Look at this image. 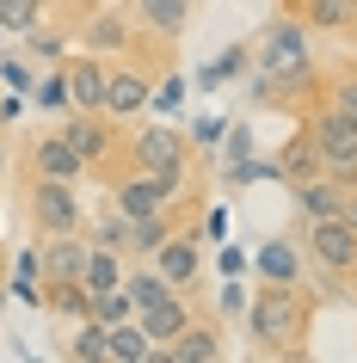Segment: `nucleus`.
Returning a JSON list of instances; mask_svg holds the SVG:
<instances>
[{"mask_svg": "<svg viewBox=\"0 0 357 363\" xmlns=\"http://www.w3.org/2000/svg\"><path fill=\"white\" fill-rule=\"evenodd\" d=\"M246 333L265 357L296 363L308 357V339H314V296L302 284H259L253 302H246Z\"/></svg>", "mask_w": 357, "mask_h": 363, "instance_id": "obj_1", "label": "nucleus"}, {"mask_svg": "<svg viewBox=\"0 0 357 363\" xmlns=\"http://www.w3.org/2000/svg\"><path fill=\"white\" fill-rule=\"evenodd\" d=\"M123 167L160 172L172 185V197H191V142L167 123H142V130L123 135Z\"/></svg>", "mask_w": 357, "mask_h": 363, "instance_id": "obj_2", "label": "nucleus"}, {"mask_svg": "<svg viewBox=\"0 0 357 363\" xmlns=\"http://www.w3.org/2000/svg\"><path fill=\"white\" fill-rule=\"evenodd\" d=\"M302 130H308V142H314V154H320V172H333V179L357 185V123H351V117H339L326 99H314Z\"/></svg>", "mask_w": 357, "mask_h": 363, "instance_id": "obj_3", "label": "nucleus"}, {"mask_svg": "<svg viewBox=\"0 0 357 363\" xmlns=\"http://www.w3.org/2000/svg\"><path fill=\"white\" fill-rule=\"evenodd\" d=\"M25 216H31V234H87V210H80V191L68 179H31Z\"/></svg>", "mask_w": 357, "mask_h": 363, "instance_id": "obj_4", "label": "nucleus"}, {"mask_svg": "<svg viewBox=\"0 0 357 363\" xmlns=\"http://www.w3.org/2000/svg\"><path fill=\"white\" fill-rule=\"evenodd\" d=\"M253 68H259V74H296V68H314L302 13H283V19H271L259 31V43H253Z\"/></svg>", "mask_w": 357, "mask_h": 363, "instance_id": "obj_5", "label": "nucleus"}, {"mask_svg": "<svg viewBox=\"0 0 357 363\" xmlns=\"http://www.w3.org/2000/svg\"><path fill=\"white\" fill-rule=\"evenodd\" d=\"M302 252H308V265H314L320 277H351L357 228L345 216H314V222H302Z\"/></svg>", "mask_w": 357, "mask_h": 363, "instance_id": "obj_6", "label": "nucleus"}, {"mask_svg": "<svg viewBox=\"0 0 357 363\" xmlns=\"http://www.w3.org/2000/svg\"><path fill=\"white\" fill-rule=\"evenodd\" d=\"M62 135H68V148L87 160V172H99V167H111L117 154H123V135H117V117H105V111H68L56 123Z\"/></svg>", "mask_w": 357, "mask_h": 363, "instance_id": "obj_7", "label": "nucleus"}, {"mask_svg": "<svg viewBox=\"0 0 357 363\" xmlns=\"http://www.w3.org/2000/svg\"><path fill=\"white\" fill-rule=\"evenodd\" d=\"M148 265L160 271L172 289H197V277H204V240H197V228H191V222H179V228L154 247Z\"/></svg>", "mask_w": 357, "mask_h": 363, "instance_id": "obj_8", "label": "nucleus"}, {"mask_svg": "<svg viewBox=\"0 0 357 363\" xmlns=\"http://www.w3.org/2000/svg\"><path fill=\"white\" fill-rule=\"evenodd\" d=\"M111 203L123 216H154V210H172L179 197H172V185L160 179V172H142V167H123L111 185Z\"/></svg>", "mask_w": 357, "mask_h": 363, "instance_id": "obj_9", "label": "nucleus"}, {"mask_svg": "<svg viewBox=\"0 0 357 363\" xmlns=\"http://www.w3.org/2000/svg\"><path fill=\"white\" fill-rule=\"evenodd\" d=\"M25 167H31V179H68V185L87 179V160L68 148V135H62V130H43L38 142L25 148Z\"/></svg>", "mask_w": 357, "mask_h": 363, "instance_id": "obj_10", "label": "nucleus"}, {"mask_svg": "<svg viewBox=\"0 0 357 363\" xmlns=\"http://www.w3.org/2000/svg\"><path fill=\"white\" fill-rule=\"evenodd\" d=\"M148 105H154V74L148 68H111V80H105V117L130 123Z\"/></svg>", "mask_w": 357, "mask_h": 363, "instance_id": "obj_11", "label": "nucleus"}, {"mask_svg": "<svg viewBox=\"0 0 357 363\" xmlns=\"http://www.w3.org/2000/svg\"><path fill=\"white\" fill-rule=\"evenodd\" d=\"M191 13H197V0H130V19L136 31H148L160 43H179L191 31Z\"/></svg>", "mask_w": 357, "mask_h": 363, "instance_id": "obj_12", "label": "nucleus"}, {"mask_svg": "<svg viewBox=\"0 0 357 363\" xmlns=\"http://www.w3.org/2000/svg\"><path fill=\"white\" fill-rule=\"evenodd\" d=\"M62 74H68V105L75 111H105V80H111V62L105 56H68L62 62Z\"/></svg>", "mask_w": 357, "mask_h": 363, "instance_id": "obj_13", "label": "nucleus"}, {"mask_svg": "<svg viewBox=\"0 0 357 363\" xmlns=\"http://www.w3.org/2000/svg\"><path fill=\"white\" fill-rule=\"evenodd\" d=\"M253 271H259V284H302L308 252H302L296 234H278V240H265V247L253 252Z\"/></svg>", "mask_w": 357, "mask_h": 363, "instance_id": "obj_14", "label": "nucleus"}, {"mask_svg": "<svg viewBox=\"0 0 357 363\" xmlns=\"http://www.w3.org/2000/svg\"><path fill=\"white\" fill-rule=\"evenodd\" d=\"M290 197H296V216H302V222H314V216H339V203H345V179H333V172H308V179L290 185Z\"/></svg>", "mask_w": 357, "mask_h": 363, "instance_id": "obj_15", "label": "nucleus"}, {"mask_svg": "<svg viewBox=\"0 0 357 363\" xmlns=\"http://www.w3.org/2000/svg\"><path fill=\"white\" fill-rule=\"evenodd\" d=\"M136 320H142V333H148L154 345H172V339H179V333H185L191 320H197V314H191L185 289H172V296H160V302H148L142 314H136Z\"/></svg>", "mask_w": 357, "mask_h": 363, "instance_id": "obj_16", "label": "nucleus"}, {"mask_svg": "<svg viewBox=\"0 0 357 363\" xmlns=\"http://www.w3.org/2000/svg\"><path fill=\"white\" fill-rule=\"evenodd\" d=\"M123 271H130V252L105 247V240H87V265H80V284L105 296V289H123Z\"/></svg>", "mask_w": 357, "mask_h": 363, "instance_id": "obj_17", "label": "nucleus"}, {"mask_svg": "<svg viewBox=\"0 0 357 363\" xmlns=\"http://www.w3.org/2000/svg\"><path fill=\"white\" fill-rule=\"evenodd\" d=\"M216 357H222V333H216L209 320H191L172 345H160L154 363H216Z\"/></svg>", "mask_w": 357, "mask_h": 363, "instance_id": "obj_18", "label": "nucleus"}, {"mask_svg": "<svg viewBox=\"0 0 357 363\" xmlns=\"http://www.w3.org/2000/svg\"><path fill=\"white\" fill-rule=\"evenodd\" d=\"M283 13H302L308 31H333V38L357 31V0H290Z\"/></svg>", "mask_w": 357, "mask_h": 363, "instance_id": "obj_19", "label": "nucleus"}, {"mask_svg": "<svg viewBox=\"0 0 357 363\" xmlns=\"http://www.w3.org/2000/svg\"><path fill=\"white\" fill-rule=\"evenodd\" d=\"M80 43H87L93 56H117V50H130V43H136V19H130V13H93L87 31H80Z\"/></svg>", "mask_w": 357, "mask_h": 363, "instance_id": "obj_20", "label": "nucleus"}, {"mask_svg": "<svg viewBox=\"0 0 357 363\" xmlns=\"http://www.w3.org/2000/svg\"><path fill=\"white\" fill-rule=\"evenodd\" d=\"M179 222H185V216H179V210L130 216V240H123V252H130V259H154V247H160V240H167V234L179 228Z\"/></svg>", "mask_w": 357, "mask_h": 363, "instance_id": "obj_21", "label": "nucleus"}, {"mask_svg": "<svg viewBox=\"0 0 357 363\" xmlns=\"http://www.w3.org/2000/svg\"><path fill=\"white\" fill-rule=\"evenodd\" d=\"M43 314H56V320H87L93 314V289L68 277V284H43Z\"/></svg>", "mask_w": 357, "mask_h": 363, "instance_id": "obj_22", "label": "nucleus"}, {"mask_svg": "<svg viewBox=\"0 0 357 363\" xmlns=\"http://www.w3.org/2000/svg\"><path fill=\"white\" fill-rule=\"evenodd\" d=\"M68 357H75V363H105V357H111V326L99 320V314L75 320V333H68Z\"/></svg>", "mask_w": 357, "mask_h": 363, "instance_id": "obj_23", "label": "nucleus"}, {"mask_svg": "<svg viewBox=\"0 0 357 363\" xmlns=\"http://www.w3.org/2000/svg\"><path fill=\"white\" fill-rule=\"evenodd\" d=\"M154 357H160V345L142 333V320H136V314L111 326V363H154Z\"/></svg>", "mask_w": 357, "mask_h": 363, "instance_id": "obj_24", "label": "nucleus"}, {"mask_svg": "<svg viewBox=\"0 0 357 363\" xmlns=\"http://www.w3.org/2000/svg\"><path fill=\"white\" fill-rule=\"evenodd\" d=\"M123 296H130V302H136V314H142L148 302L172 296V284H167V277H160V271L148 265V259H142V265H130V271H123Z\"/></svg>", "mask_w": 357, "mask_h": 363, "instance_id": "obj_25", "label": "nucleus"}, {"mask_svg": "<svg viewBox=\"0 0 357 363\" xmlns=\"http://www.w3.org/2000/svg\"><path fill=\"white\" fill-rule=\"evenodd\" d=\"M308 172H320V154H314V142H308V130H302V135H290V142H283L278 179H290V185H296V179H308Z\"/></svg>", "mask_w": 357, "mask_h": 363, "instance_id": "obj_26", "label": "nucleus"}, {"mask_svg": "<svg viewBox=\"0 0 357 363\" xmlns=\"http://www.w3.org/2000/svg\"><path fill=\"white\" fill-rule=\"evenodd\" d=\"M31 105L50 111V117H68V111H75V105H68V74H62V62H56L43 80H31Z\"/></svg>", "mask_w": 357, "mask_h": 363, "instance_id": "obj_27", "label": "nucleus"}, {"mask_svg": "<svg viewBox=\"0 0 357 363\" xmlns=\"http://www.w3.org/2000/svg\"><path fill=\"white\" fill-rule=\"evenodd\" d=\"M25 56H38V62H50V68H56V62H68V31H56V25H31V31H25Z\"/></svg>", "mask_w": 357, "mask_h": 363, "instance_id": "obj_28", "label": "nucleus"}, {"mask_svg": "<svg viewBox=\"0 0 357 363\" xmlns=\"http://www.w3.org/2000/svg\"><path fill=\"white\" fill-rule=\"evenodd\" d=\"M13 296L31 308H43V265H38V247L19 252V265H13Z\"/></svg>", "mask_w": 357, "mask_h": 363, "instance_id": "obj_29", "label": "nucleus"}, {"mask_svg": "<svg viewBox=\"0 0 357 363\" xmlns=\"http://www.w3.org/2000/svg\"><path fill=\"white\" fill-rule=\"evenodd\" d=\"M43 6H50V0H0V31H6V38H25V31L43 19Z\"/></svg>", "mask_w": 357, "mask_h": 363, "instance_id": "obj_30", "label": "nucleus"}, {"mask_svg": "<svg viewBox=\"0 0 357 363\" xmlns=\"http://www.w3.org/2000/svg\"><path fill=\"white\" fill-rule=\"evenodd\" d=\"M320 99H326L339 117H351V123H357V68H351V74H333L326 86H320Z\"/></svg>", "mask_w": 357, "mask_h": 363, "instance_id": "obj_31", "label": "nucleus"}, {"mask_svg": "<svg viewBox=\"0 0 357 363\" xmlns=\"http://www.w3.org/2000/svg\"><path fill=\"white\" fill-rule=\"evenodd\" d=\"M87 234H93V240H105V247H123V240H130V216L111 210V216H99V222H87Z\"/></svg>", "mask_w": 357, "mask_h": 363, "instance_id": "obj_32", "label": "nucleus"}, {"mask_svg": "<svg viewBox=\"0 0 357 363\" xmlns=\"http://www.w3.org/2000/svg\"><path fill=\"white\" fill-rule=\"evenodd\" d=\"M93 314L105 326H117V320H130V314H136V302L123 296V289H105V296H93Z\"/></svg>", "mask_w": 357, "mask_h": 363, "instance_id": "obj_33", "label": "nucleus"}, {"mask_svg": "<svg viewBox=\"0 0 357 363\" xmlns=\"http://www.w3.org/2000/svg\"><path fill=\"white\" fill-rule=\"evenodd\" d=\"M179 99H185V80H179V74L154 80V111H179Z\"/></svg>", "mask_w": 357, "mask_h": 363, "instance_id": "obj_34", "label": "nucleus"}, {"mask_svg": "<svg viewBox=\"0 0 357 363\" xmlns=\"http://www.w3.org/2000/svg\"><path fill=\"white\" fill-rule=\"evenodd\" d=\"M0 80H6L13 93H31V68H25L19 56H0Z\"/></svg>", "mask_w": 357, "mask_h": 363, "instance_id": "obj_35", "label": "nucleus"}, {"mask_svg": "<svg viewBox=\"0 0 357 363\" xmlns=\"http://www.w3.org/2000/svg\"><path fill=\"white\" fill-rule=\"evenodd\" d=\"M246 154H253V135L234 130V135H228V167H234V160H246Z\"/></svg>", "mask_w": 357, "mask_h": 363, "instance_id": "obj_36", "label": "nucleus"}, {"mask_svg": "<svg viewBox=\"0 0 357 363\" xmlns=\"http://www.w3.org/2000/svg\"><path fill=\"white\" fill-rule=\"evenodd\" d=\"M246 271V252L241 247H222V277H241Z\"/></svg>", "mask_w": 357, "mask_h": 363, "instance_id": "obj_37", "label": "nucleus"}, {"mask_svg": "<svg viewBox=\"0 0 357 363\" xmlns=\"http://www.w3.org/2000/svg\"><path fill=\"white\" fill-rule=\"evenodd\" d=\"M339 216H345V222L357 228V185H345V203H339Z\"/></svg>", "mask_w": 357, "mask_h": 363, "instance_id": "obj_38", "label": "nucleus"}, {"mask_svg": "<svg viewBox=\"0 0 357 363\" xmlns=\"http://www.w3.org/2000/svg\"><path fill=\"white\" fill-rule=\"evenodd\" d=\"M13 117H19V99H0V130H6Z\"/></svg>", "mask_w": 357, "mask_h": 363, "instance_id": "obj_39", "label": "nucleus"}, {"mask_svg": "<svg viewBox=\"0 0 357 363\" xmlns=\"http://www.w3.org/2000/svg\"><path fill=\"white\" fill-rule=\"evenodd\" d=\"M6 167H13V154H6V142H0V179H6Z\"/></svg>", "mask_w": 357, "mask_h": 363, "instance_id": "obj_40", "label": "nucleus"}, {"mask_svg": "<svg viewBox=\"0 0 357 363\" xmlns=\"http://www.w3.org/2000/svg\"><path fill=\"white\" fill-rule=\"evenodd\" d=\"M345 284H351V296H357V265H351V277H345Z\"/></svg>", "mask_w": 357, "mask_h": 363, "instance_id": "obj_41", "label": "nucleus"}, {"mask_svg": "<svg viewBox=\"0 0 357 363\" xmlns=\"http://www.w3.org/2000/svg\"><path fill=\"white\" fill-rule=\"evenodd\" d=\"M0 38H6V31H0ZM0 56H6V43H0Z\"/></svg>", "mask_w": 357, "mask_h": 363, "instance_id": "obj_42", "label": "nucleus"}]
</instances>
